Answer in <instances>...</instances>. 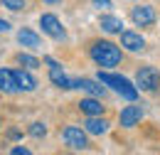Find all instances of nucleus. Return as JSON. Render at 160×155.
<instances>
[{
	"instance_id": "obj_1",
	"label": "nucleus",
	"mask_w": 160,
	"mask_h": 155,
	"mask_svg": "<svg viewBox=\"0 0 160 155\" xmlns=\"http://www.w3.org/2000/svg\"><path fill=\"white\" fill-rule=\"evenodd\" d=\"M89 54H91V59H94L99 67H103V69L121 64V57H123L121 49L113 42H108V39H94L91 47H89Z\"/></svg>"
},
{
	"instance_id": "obj_2",
	"label": "nucleus",
	"mask_w": 160,
	"mask_h": 155,
	"mask_svg": "<svg viewBox=\"0 0 160 155\" xmlns=\"http://www.w3.org/2000/svg\"><path fill=\"white\" fill-rule=\"evenodd\" d=\"M99 81L106 84V86H111L116 94H121V96L128 98V101H136V98H138V86H133L126 77L111 74V72H99Z\"/></svg>"
},
{
	"instance_id": "obj_3",
	"label": "nucleus",
	"mask_w": 160,
	"mask_h": 155,
	"mask_svg": "<svg viewBox=\"0 0 160 155\" xmlns=\"http://www.w3.org/2000/svg\"><path fill=\"white\" fill-rule=\"evenodd\" d=\"M136 86L145 94H155L160 91V69L155 67H140L136 72Z\"/></svg>"
},
{
	"instance_id": "obj_4",
	"label": "nucleus",
	"mask_w": 160,
	"mask_h": 155,
	"mask_svg": "<svg viewBox=\"0 0 160 155\" xmlns=\"http://www.w3.org/2000/svg\"><path fill=\"white\" fill-rule=\"evenodd\" d=\"M62 138H64V143L72 148V150H84V148H89V140H86V133L77 128V126H67L64 131H62Z\"/></svg>"
},
{
	"instance_id": "obj_5",
	"label": "nucleus",
	"mask_w": 160,
	"mask_h": 155,
	"mask_svg": "<svg viewBox=\"0 0 160 155\" xmlns=\"http://www.w3.org/2000/svg\"><path fill=\"white\" fill-rule=\"evenodd\" d=\"M40 27H42V32H47L49 37H54V39H64L67 37V32H64V27H62L59 18L52 15V12L40 15Z\"/></svg>"
},
{
	"instance_id": "obj_6",
	"label": "nucleus",
	"mask_w": 160,
	"mask_h": 155,
	"mask_svg": "<svg viewBox=\"0 0 160 155\" xmlns=\"http://www.w3.org/2000/svg\"><path fill=\"white\" fill-rule=\"evenodd\" d=\"M155 8L153 5H136L133 10H131V20L138 25V27H150L153 22H155Z\"/></svg>"
},
{
	"instance_id": "obj_7",
	"label": "nucleus",
	"mask_w": 160,
	"mask_h": 155,
	"mask_svg": "<svg viewBox=\"0 0 160 155\" xmlns=\"http://www.w3.org/2000/svg\"><path fill=\"white\" fill-rule=\"evenodd\" d=\"M47 64H49V81L54 84V86H59V89H74V79H69L64 72H62V67L54 62V59L47 57Z\"/></svg>"
},
{
	"instance_id": "obj_8",
	"label": "nucleus",
	"mask_w": 160,
	"mask_h": 155,
	"mask_svg": "<svg viewBox=\"0 0 160 155\" xmlns=\"http://www.w3.org/2000/svg\"><path fill=\"white\" fill-rule=\"evenodd\" d=\"M140 118H143V108H140V106H126V108L121 111L118 121H121L123 128H133V126H138Z\"/></svg>"
},
{
	"instance_id": "obj_9",
	"label": "nucleus",
	"mask_w": 160,
	"mask_h": 155,
	"mask_svg": "<svg viewBox=\"0 0 160 155\" xmlns=\"http://www.w3.org/2000/svg\"><path fill=\"white\" fill-rule=\"evenodd\" d=\"M121 47H126L128 52H140V49L145 47V39L140 37L138 32H128V30H123V32H121Z\"/></svg>"
},
{
	"instance_id": "obj_10",
	"label": "nucleus",
	"mask_w": 160,
	"mask_h": 155,
	"mask_svg": "<svg viewBox=\"0 0 160 155\" xmlns=\"http://www.w3.org/2000/svg\"><path fill=\"white\" fill-rule=\"evenodd\" d=\"M84 131L91 133V136H103V133L108 131V121L101 118V116H89L84 121Z\"/></svg>"
},
{
	"instance_id": "obj_11",
	"label": "nucleus",
	"mask_w": 160,
	"mask_h": 155,
	"mask_svg": "<svg viewBox=\"0 0 160 155\" xmlns=\"http://www.w3.org/2000/svg\"><path fill=\"white\" fill-rule=\"evenodd\" d=\"M0 91H2V94H15V91H20L12 69H0Z\"/></svg>"
},
{
	"instance_id": "obj_12",
	"label": "nucleus",
	"mask_w": 160,
	"mask_h": 155,
	"mask_svg": "<svg viewBox=\"0 0 160 155\" xmlns=\"http://www.w3.org/2000/svg\"><path fill=\"white\" fill-rule=\"evenodd\" d=\"M99 25H101V30L108 32V35H121L123 32V20L113 18V15H101Z\"/></svg>"
},
{
	"instance_id": "obj_13",
	"label": "nucleus",
	"mask_w": 160,
	"mask_h": 155,
	"mask_svg": "<svg viewBox=\"0 0 160 155\" xmlns=\"http://www.w3.org/2000/svg\"><path fill=\"white\" fill-rule=\"evenodd\" d=\"M77 106H79L81 113H86V116H101V113H103V106H101V101H96V96L81 98Z\"/></svg>"
},
{
	"instance_id": "obj_14",
	"label": "nucleus",
	"mask_w": 160,
	"mask_h": 155,
	"mask_svg": "<svg viewBox=\"0 0 160 155\" xmlns=\"http://www.w3.org/2000/svg\"><path fill=\"white\" fill-rule=\"evenodd\" d=\"M18 42L22 47H27V49H40V35L32 32V30H27V27H22L18 32Z\"/></svg>"
},
{
	"instance_id": "obj_15",
	"label": "nucleus",
	"mask_w": 160,
	"mask_h": 155,
	"mask_svg": "<svg viewBox=\"0 0 160 155\" xmlns=\"http://www.w3.org/2000/svg\"><path fill=\"white\" fill-rule=\"evenodd\" d=\"M15 79H18V89H20V91H35V89H37V79L32 77L30 72H25V69H18V72H15Z\"/></svg>"
},
{
	"instance_id": "obj_16",
	"label": "nucleus",
	"mask_w": 160,
	"mask_h": 155,
	"mask_svg": "<svg viewBox=\"0 0 160 155\" xmlns=\"http://www.w3.org/2000/svg\"><path fill=\"white\" fill-rule=\"evenodd\" d=\"M74 89H84L89 96H103V86H99L91 79H74Z\"/></svg>"
},
{
	"instance_id": "obj_17",
	"label": "nucleus",
	"mask_w": 160,
	"mask_h": 155,
	"mask_svg": "<svg viewBox=\"0 0 160 155\" xmlns=\"http://www.w3.org/2000/svg\"><path fill=\"white\" fill-rule=\"evenodd\" d=\"M15 59H18V64H20V67H27V69H37V67H40V62H37L35 57H30V54H22V52H20Z\"/></svg>"
},
{
	"instance_id": "obj_18",
	"label": "nucleus",
	"mask_w": 160,
	"mask_h": 155,
	"mask_svg": "<svg viewBox=\"0 0 160 155\" xmlns=\"http://www.w3.org/2000/svg\"><path fill=\"white\" fill-rule=\"evenodd\" d=\"M30 136L32 138H44L47 136V126H44V123H32V126H30Z\"/></svg>"
},
{
	"instance_id": "obj_19",
	"label": "nucleus",
	"mask_w": 160,
	"mask_h": 155,
	"mask_svg": "<svg viewBox=\"0 0 160 155\" xmlns=\"http://www.w3.org/2000/svg\"><path fill=\"white\" fill-rule=\"evenodd\" d=\"M2 2V8H8V10H22L25 8V0H0Z\"/></svg>"
},
{
	"instance_id": "obj_20",
	"label": "nucleus",
	"mask_w": 160,
	"mask_h": 155,
	"mask_svg": "<svg viewBox=\"0 0 160 155\" xmlns=\"http://www.w3.org/2000/svg\"><path fill=\"white\" fill-rule=\"evenodd\" d=\"M96 8H111V0H94Z\"/></svg>"
},
{
	"instance_id": "obj_21",
	"label": "nucleus",
	"mask_w": 160,
	"mask_h": 155,
	"mask_svg": "<svg viewBox=\"0 0 160 155\" xmlns=\"http://www.w3.org/2000/svg\"><path fill=\"white\" fill-rule=\"evenodd\" d=\"M30 150L27 148H12V155H27Z\"/></svg>"
},
{
	"instance_id": "obj_22",
	"label": "nucleus",
	"mask_w": 160,
	"mask_h": 155,
	"mask_svg": "<svg viewBox=\"0 0 160 155\" xmlns=\"http://www.w3.org/2000/svg\"><path fill=\"white\" fill-rule=\"evenodd\" d=\"M8 138H20V131H18V128H10V131H8Z\"/></svg>"
},
{
	"instance_id": "obj_23",
	"label": "nucleus",
	"mask_w": 160,
	"mask_h": 155,
	"mask_svg": "<svg viewBox=\"0 0 160 155\" xmlns=\"http://www.w3.org/2000/svg\"><path fill=\"white\" fill-rule=\"evenodd\" d=\"M8 27H10V25H8L5 20H0V32H8Z\"/></svg>"
},
{
	"instance_id": "obj_24",
	"label": "nucleus",
	"mask_w": 160,
	"mask_h": 155,
	"mask_svg": "<svg viewBox=\"0 0 160 155\" xmlns=\"http://www.w3.org/2000/svg\"><path fill=\"white\" fill-rule=\"evenodd\" d=\"M42 2H47V5H54V2H59V0H42Z\"/></svg>"
}]
</instances>
